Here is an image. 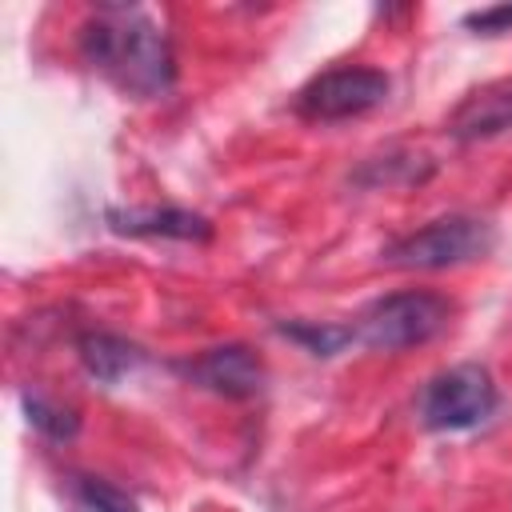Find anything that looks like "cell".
I'll use <instances>...</instances> for the list:
<instances>
[{
	"label": "cell",
	"instance_id": "obj_1",
	"mask_svg": "<svg viewBox=\"0 0 512 512\" xmlns=\"http://www.w3.org/2000/svg\"><path fill=\"white\" fill-rule=\"evenodd\" d=\"M84 60L128 96H164L176 84V56L156 20L136 8L108 4L80 28Z\"/></svg>",
	"mask_w": 512,
	"mask_h": 512
},
{
	"label": "cell",
	"instance_id": "obj_2",
	"mask_svg": "<svg viewBox=\"0 0 512 512\" xmlns=\"http://www.w3.org/2000/svg\"><path fill=\"white\" fill-rule=\"evenodd\" d=\"M456 316V304L436 292V288H404L392 296L372 300L356 328V340L376 348V352H404V348H420L428 340H436Z\"/></svg>",
	"mask_w": 512,
	"mask_h": 512
},
{
	"label": "cell",
	"instance_id": "obj_3",
	"mask_svg": "<svg viewBox=\"0 0 512 512\" xmlns=\"http://www.w3.org/2000/svg\"><path fill=\"white\" fill-rule=\"evenodd\" d=\"M492 244H496V232L488 220L452 212L392 240L384 248V264L400 272H440V268H460V264L488 256Z\"/></svg>",
	"mask_w": 512,
	"mask_h": 512
},
{
	"label": "cell",
	"instance_id": "obj_4",
	"mask_svg": "<svg viewBox=\"0 0 512 512\" xmlns=\"http://www.w3.org/2000/svg\"><path fill=\"white\" fill-rule=\"evenodd\" d=\"M388 92H392L388 72L368 68V64H340V68L312 76L296 92V112L316 124H336V120H352V116L380 108Z\"/></svg>",
	"mask_w": 512,
	"mask_h": 512
},
{
	"label": "cell",
	"instance_id": "obj_5",
	"mask_svg": "<svg viewBox=\"0 0 512 512\" xmlns=\"http://www.w3.org/2000/svg\"><path fill=\"white\" fill-rule=\"evenodd\" d=\"M496 408V380L480 364H456L436 372L420 396V420L432 432H468Z\"/></svg>",
	"mask_w": 512,
	"mask_h": 512
},
{
	"label": "cell",
	"instance_id": "obj_6",
	"mask_svg": "<svg viewBox=\"0 0 512 512\" xmlns=\"http://www.w3.org/2000/svg\"><path fill=\"white\" fill-rule=\"evenodd\" d=\"M192 384L224 396V400H252L264 392V360L248 344H220L200 352L180 368Z\"/></svg>",
	"mask_w": 512,
	"mask_h": 512
},
{
	"label": "cell",
	"instance_id": "obj_7",
	"mask_svg": "<svg viewBox=\"0 0 512 512\" xmlns=\"http://www.w3.org/2000/svg\"><path fill=\"white\" fill-rule=\"evenodd\" d=\"M448 132L464 144L496 140V136L512 132V80H500V84H488V88L464 96L448 120Z\"/></svg>",
	"mask_w": 512,
	"mask_h": 512
},
{
	"label": "cell",
	"instance_id": "obj_8",
	"mask_svg": "<svg viewBox=\"0 0 512 512\" xmlns=\"http://www.w3.org/2000/svg\"><path fill=\"white\" fill-rule=\"evenodd\" d=\"M108 228L120 236H148V240H208L212 224L188 208H112Z\"/></svg>",
	"mask_w": 512,
	"mask_h": 512
},
{
	"label": "cell",
	"instance_id": "obj_9",
	"mask_svg": "<svg viewBox=\"0 0 512 512\" xmlns=\"http://www.w3.org/2000/svg\"><path fill=\"white\" fill-rule=\"evenodd\" d=\"M76 352H80V364L88 368V376H92V380H100V384H116V380H124V376L140 364L136 344H128L124 336L104 332V328L80 332Z\"/></svg>",
	"mask_w": 512,
	"mask_h": 512
},
{
	"label": "cell",
	"instance_id": "obj_10",
	"mask_svg": "<svg viewBox=\"0 0 512 512\" xmlns=\"http://www.w3.org/2000/svg\"><path fill=\"white\" fill-rule=\"evenodd\" d=\"M288 340H296L304 352L312 356H336L356 340L352 324H316V320H300V324H284L280 328Z\"/></svg>",
	"mask_w": 512,
	"mask_h": 512
},
{
	"label": "cell",
	"instance_id": "obj_11",
	"mask_svg": "<svg viewBox=\"0 0 512 512\" xmlns=\"http://www.w3.org/2000/svg\"><path fill=\"white\" fill-rule=\"evenodd\" d=\"M24 412H28V424L52 440H72L80 432V416L72 408L44 400V396H24Z\"/></svg>",
	"mask_w": 512,
	"mask_h": 512
},
{
	"label": "cell",
	"instance_id": "obj_12",
	"mask_svg": "<svg viewBox=\"0 0 512 512\" xmlns=\"http://www.w3.org/2000/svg\"><path fill=\"white\" fill-rule=\"evenodd\" d=\"M76 492H80V504L88 512H136L132 496H124L120 488H112L108 480H96V476H80Z\"/></svg>",
	"mask_w": 512,
	"mask_h": 512
},
{
	"label": "cell",
	"instance_id": "obj_13",
	"mask_svg": "<svg viewBox=\"0 0 512 512\" xmlns=\"http://www.w3.org/2000/svg\"><path fill=\"white\" fill-rule=\"evenodd\" d=\"M464 24L480 36H496V32H508L512 28V4H492V8H480L472 16H464Z\"/></svg>",
	"mask_w": 512,
	"mask_h": 512
}]
</instances>
